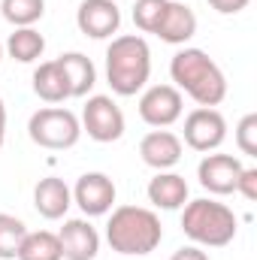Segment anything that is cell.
<instances>
[{
    "mask_svg": "<svg viewBox=\"0 0 257 260\" xmlns=\"http://www.w3.org/2000/svg\"><path fill=\"white\" fill-rule=\"evenodd\" d=\"M58 64L67 76V85H70V97H88V91L97 85V67L88 55L82 52H64L58 58Z\"/></svg>",
    "mask_w": 257,
    "mask_h": 260,
    "instance_id": "17",
    "label": "cell"
},
{
    "mask_svg": "<svg viewBox=\"0 0 257 260\" xmlns=\"http://www.w3.org/2000/svg\"><path fill=\"white\" fill-rule=\"evenodd\" d=\"M182 233L200 248H224L236 239L239 218L233 215L230 206L218 200H188L182 206Z\"/></svg>",
    "mask_w": 257,
    "mask_h": 260,
    "instance_id": "4",
    "label": "cell"
},
{
    "mask_svg": "<svg viewBox=\"0 0 257 260\" xmlns=\"http://www.w3.org/2000/svg\"><path fill=\"white\" fill-rule=\"evenodd\" d=\"M164 9H167V0H136V6H133V24L142 34H154Z\"/></svg>",
    "mask_w": 257,
    "mask_h": 260,
    "instance_id": "23",
    "label": "cell"
},
{
    "mask_svg": "<svg viewBox=\"0 0 257 260\" xmlns=\"http://www.w3.org/2000/svg\"><path fill=\"white\" fill-rule=\"evenodd\" d=\"M3 142H6V103L0 97V148H3Z\"/></svg>",
    "mask_w": 257,
    "mask_h": 260,
    "instance_id": "28",
    "label": "cell"
},
{
    "mask_svg": "<svg viewBox=\"0 0 257 260\" xmlns=\"http://www.w3.org/2000/svg\"><path fill=\"white\" fill-rule=\"evenodd\" d=\"M27 136L40 145V148H49V151H67L79 142L82 136V124H79V115L70 112L64 106H46V109H37L27 121Z\"/></svg>",
    "mask_w": 257,
    "mask_h": 260,
    "instance_id": "5",
    "label": "cell"
},
{
    "mask_svg": "<svg viewBox=\"0 0 257 260\" xmlns=\"http://www.w3.org/2000/svg\"><path fill=\"white\" fill-rule=\"evenodd\" d=\"M115 182L106 176V173H85L79 176L76 188H73V203L88 215V218H100V215H109L112 206H115Z\"/></svg>",
    "mask_w": 257,
    "mask_h": 260,
    "instance_id": "9",
    "label": "cell"
},
{
    "mask_svg": "<svg viewBox=\"0 0 257 260\" xmlns=\"http://www.w3.org/2000/svg\"><path fill=\"white\" fill-rule=\"evenodd\" d=\"M170 79H173V85L182 94L191 97L197 106H212L215 109L227 97V76H224V70L215 64L209 58V52H203V49H191V46L179 49L173 55V61H170Z\"/></svg>",
    "mask_w": 257,
    "mask_h": 260,
    "instance_id": "1",
    "label": "cell"
},
{
    "mask_svg": "<svg viewBox=\"0 0 257 260\" xmlns=\"http://www.w3.org/2000/svg\"><path fill=\"white\" fill-rule=\"evenodd\" d=\"M34 94L46 103H64L70 100V85H67V76L58 58L55 61H43V64L34 70Z\"/></svg>",
    "mask_w": 257,
    "mask_h": 260,
    "instance_id": "18",
    "label": "cell"
},
{
    "mask_svg": "<svg viewBox=\"0 0 257 260\" xmlns=\"http://www.w3.org/2000/svg\"><path fill=\"white\" fill-rule=\"evenodd\" d=\"M170 260H209V254H206L200 245H182L179 251H173Z\"/></svg>",
    "mask_w": 257,
    "mask_h": 260,
    "instance_id": "27",
    "label": "cell"
},
{
    "mask_svg": "<svg viewBox=\"0 0 257 260\" xmlns=\"http://www.w3.org/2000/svg\"><path fill=\"white\" fill-rule=\"evenodd\" d=\"M79 124H82V133H88L94 142H103V145L106 142H118L124 136V127H127L121 106L112 97H106V94L88 97V103L82 106Z\"/></svg>",
    "mask_w": 257,
    "mask_h": 260,
    "instance_id": "6",
    "label": "cell"
},
{
    "mask_svg": "<svg viewBox=\"0 0 257 260\" xmlns=\"http://www.w3.org/2000/svg\"><path fill=\"white\" fill-rule=\"evenodd\" d=\"M236 148L245 157H257V112L242 115V121L236 124Z\"/></svg>",
    "mask_w": 257,
    "mask_h": 260,
    "instance_id": "24",
    "label": "cell"
},
{
    "mask_svg": "<svg viewBox=\"0 0 257 260\" xmlns=\"http://www.w3.org/2000/svg\"><path fill=\"white\" fill-rule=\"evenodd\" d=\"M248 3H251V0H209V6H212L215 12H221V15H236V12H242Z\"/></svg>",
    "mask_w": 257,
    "mask_h": 260,
    "instance_id": "26",
    "label": "cell"
},
{
    "mask_svg": "<svg viewBox=\"0 0 257 260\" xmlns=\"http://www.w3.org/2000/svg\"><path fill=\"white\" fill-rule=\"evenodd\" d=\"M151 76V49L145 37L139 34H121L112 37L106 49V82L112 94L118 97H133L148 85Z\"/></svg>",
    "mask_w": 257,
    "mask_h": 260,
    "instance_id": "3",
    "label": "cell"
},
{
    "mask_svg": "<svg viewBox=\"0 0 257 260\" xmlns=\"http://www.w3.org/2000/svg\"><path fill=\"white\" fill-rule=\"evenodd\" d=\"M24 236H27L24 221L9 212H0V260H15Z\"/></svg>",
    "mask_w": 257,
    "mask_h": 260,
    "instance_id": "22",
    "label": "cell"
},
{
    "mask_svg": "<svg viewBox=\"0 0 257 260\" xmlns=\"http://www.w3.org/2000/svg\"><path fill=\"white\" fill-rule=\"evenodd\" d=\"M145 194H148V203L154 209L176 212V209H182L188 203V182H185V176H179L173 170H164L148 182Z\"/></svg>",
    "mask_w": 257,
    "mask_h": 260,
    "instance_id": "16",
    "label": "cell"
},
{
    "mask_svg": "<svg viewBox=\"0 0 257 260\" xmlns=\"http://www.w3.org/2000/svg\"><path fill=\"white\" fill-rule=\"evenodd\" d=\"M236 194H242L248 203L257 200V167H242L239 182H236Z\"/></svg>",
    "mask_w": 257,
    "mask_h": 260,
    "instance_id": "25",
    "label": "cell"
},
{
    "mask_svg": "<svg viewBox=\"0 0 257 260\" xmlns=\"http://www.w3.org/2000/svg\"><path fill=\"white\" fill-rule=\"evenodd\" d=\"M242 173V160L233 154H206L197 167V179L200 185L215 197L236 194V182Z\"/></svg>",
    "mask_w": 257,
    "mask_h": 260,
    "instance_id": "11",
    "label": "cell"
},
{
    "mask_svg": "<svg viewBox=\"0 0 257 260\" xmlns=\"http://www.w3.org/2000/svg\"><path fill=\"white\" fill-rule=\"evenodd\" d=\"M64 260H94L100 251V233L88 218H70L58 230Z\"/></svg>",
    "mask_w": 257,
    "mask_h": 260,
    "instance_id": "13",
    "label": "cell"
},
{
    "mask_svg": "<svg viewBox=\"0 0 257 260\" xmlns=\"http://www.w3.org/2000/svg\"><path fill=\"white\" fill-rule=\"evenodd\" d=\"M76 24L91 40H109L121 27V9L115 0H82L76 9Z\"/></svg>",
    "mask_w": 257,
    "mask_h": 260,
    "instance_id": "10",
    "label": "cell"
},
{
    "mask_svg": "<svg viewBox=\"0 0 257 260\" xmlns=\"http://www.w3.org/2000/svg\"><path fill=\"white\" fill-rule=\"evenodd\" d=\"M197 34V15L188 3L182 0H167V9L154 27V37L160 43H170V46H185Z\"/></svg>",
    "mask_w": 257,
    "mask_h": 260,
    "instance_id": "14",
    "label": "cell"
},
{
    "mask_svg": "<svg viewBox=\"0 0 257 260\" xmlns=\"http://www.w3.org/2000/svg\"><path fill=\"white\" fill-rule=\"evenodd\" d=\"M0 12L12 27H34L46 15V0H0Z\"/></svg>",
    "mask_w": 257,
    "mask_h": 260,
    "instance_id": "21",
    "label": "cell"
},
{
    "mask_svg": "<svg viewBox=\"0 0 257 260\" xmlns=\"http://www.w3.org/2000/svg\"><path fill=\"white\" fill-rule=\"evenodd\" d=\"M3 52H6L12 61H18V64H34V61H40L43 52H46V37H43L37 27H15V30L9 34Z\"/></svg>",
    "mask_w": 257,
    "mask_h": 260,
    "instance_id": "19",
    "label": "cell"
},
{
    "mask_svg": "<svg viewBox=\"0 0 257 260\" xmlns=\"http://www.w3.org/2000/svg\"><path fill=\"white\" fill-rule=\"evenodd\" d=\"M182 151H185L182 136H176L173 130H164V127L145 133L142 142H139V157H142V164L151 167V170H157V173L173 170V167L182 160Z\"/></svg>",
    "mask_w": 257,
    "mask_h": 260,
    "instance_id": "12",
    "label": "cell"
},
{
    "mask_svg": "<svg viewBox=\"0 0 257 260\" xmlns=\"http://www.w3.org/2000/svg\"><path fill=\"white\" fill-rule=\"evenodd\" d=\"M160 239H164V227L154 209H145V206L112 209L106 224V242L112 245V251L124 257H145L160 245Z\"/></svg>",
    "mask_w": 257,
    "mask_h": 260,
    "instance_id": "2",
    "label": "cell"
},
{
    "mask_svg": "<svg viewBox=\"0 0 257 260\" xmlns=\"http://www.w3.org/2000/svg\"><path fill=\"white\" fill-rule=\"evenodd\" d=\"M227 139V118L212 106H197L185 118V145L194 151H215Z\"/></svg>",
    "mask_w": 257,
    "mask_h": 260,
    "instance_id": "8",
    "label": "cell"
},
{
    "mask_svg": "<svg viewBox=\"0 0 257 260\" xmlns=\"http://www.w3.org/2000/svg\"><path fill=\"white\" fill-rule=\"evenodd\" d=\"M185 97L176 85H151L139 97V118L148 127H170L182 118Z\"/></svg>",
    "mask_w": 257,
    "mask_h": 260,
    "instance_id": "7",
    "label": "cell"
},
{
    "mask_svg": "<svg viewBox=\"0 0 257 260\" xmlns=\"http://www.w3.org/2000/svg\"><path fill=\"white\" fill-rule=\"evenodd\" d=\"M15 260H64L58 233H52V230H37V233H30V230H27V236L21 239V248H18Z\"/></svg>",
    "mask_w": 257,
    "mask_h": 260,
    "instance_id": "20",
    "label": "cell"
},
{
    "mask_svg": "<svg viewBox=\"0 0 257 260\" xmlns=\"http://www.w3.org/2000/svg\"><path fill=\"white\" fill-rule=\"evenodd\" d=\"M0 61H3V43H0Z\"/></svg>",
    "mask_w": 257,
    "mask_h": 260,
    "instance_id": "29",
    "label": "cell"
},
{
    "mask_svg": "<svg viewBox=\"0 0 257 260\" xmlns=\"http://www.w3.org/2000/svg\"><path fill=\"white\" fill-rule=\"evenodd\" d=\"M73 206V191L64 179L58 176H46L37 182L34 188V209L46 218V221H61Z\"/></svg>",
    "mask_w": 257,
    "mask_h": 260,
    "instance_id": "15",
    "label": "cell"
}]
</instances>
